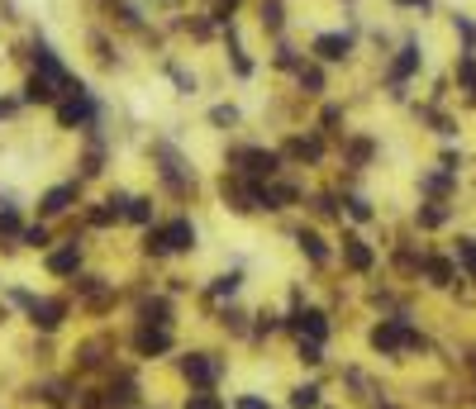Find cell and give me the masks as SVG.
<instances>
[{"label":"cell","instance_id":"f546056e","mask_svg":"<svg viewBox=\"0 0 476 409\" xmlns=\"http://www.w3.org/2000/svg\"><path fill=\"white\" fill-rule=\"evenodd\" d=\"M248 15H253V29L272 43L281 34H291V0H253L248 5Z\"/></svg>","mask_w":476,"mask_h":409},{"label":"cell","instance_id":"d6a6232c","mask_svg":"<svg viewBox=\"0 0 476 409\" xmlns=\"http://www.w3.org/2000/svg\"><path fill=\"white\" fill-rule=\"evenodd\" d=\"M15 96H19V105H25V110H53L57 96H62V86H53L48 77H38V72H19Z\"/></svg>","mask_w":476,"mask_h":409},{"label":"cell","instance_id":"836d02e7","mask_svg":"<svg viewBox=\"0 0 476 409\" xmlns=\"http://www.w3.org/2000/svg\"><path fill=\"white\" fill-rule=\"evenodd\" d=\"M420 281L429 286V291H452L462 281L458 276V262H452L448 252H433V248H424V262H420Z\"/></svg>","mask_w":476,"mask_h":409},{"label":"cell","instance_id":"d6986e66","mask_svg":"<svg viewBox=\"0 0 476 409\" xmlns=\"http://www.w3.org/2000/svg\"><path fill=\"white\" fill-rule=\"evenodd\" d=\"M281 329L291 338H309V343H324L334 338V319H329V310L319 305H300V310H281Z\"/></svg>","mask_w":476,"mask_h":409},{"label":"cell","instance_id":"bcb514c9","mask_svg":"<svg viewBox=\"0 0 476 409\" xmlns=\"http://www.w3.org/2000/svg\"><path fill=\"white\" fill-rule=\"evenodd\" d=\"M53 243H57V224H48V220H29L25 233H19V248H29V252H48Z\"/></svg>","mask_w":476,"mask_h":409},{"label":"cell","instance_id":"ee69618b","mask_svg":"<svg viewBox=\"0 0 476 409\" xmlns=\"http://www.w3.org/2000/svg\"><path fill=\"white\" fill-rule=\"evenodd\" d=\"M415 119L429 124L439 138H458V119L443 115V105H433V100H420V105H415Z\"/></svg>","mask_w":476,"mask_h":409},{"label":"cell","instance_id":"6da1fadb","mask_svg":"<svg viewBox=\"0 0 476 409\" xmlns=\"http://www.w3.org/2000/svg\"><path fill=\"white\" fill-rule=\"evenodd\" d=\"M148 167H153V186L162 200L172 205H196L200 200V171L191 162V153L172 138V134H153L148 138Z\"/></svg>","mask_w":476,"mask_h":409},{"label":"cell","instance_id":"681fc988","mask_svg":"<svg viewBox=\"0 0 476 409\" xmlns=\"http://www.w3.org/2000/svg\"><path fill=\"white\" fill-rule=\"evenodd\" d=\"M452 262H458V276H467V281H476V239L471 233H458V239H452Z\"/></svg>","mask_w":476,"mask_h":409},{"label":"cell","instance_id":"6f0895ef","mask_svg":"<svg viewBox=\"0 0 476 409\" xmlns=\"http://www.w3.org/2000/svg\"><path fill=\"white\" fill-rule=\"evenodd\" d=\"M390 10H405V15H433V10H439V5H433V0H390Z\"/></svg>","mask_w":476,"mask_h":409},{"label":"cell","instance_id":"30bf717a","mask_svg":"<svg viewBox=\"0 0 476 409\" xmlns=\"http://www.w3.org/2000/svg\"><path fill=\"white\" fill-rule=\"evenodd\" d=\"M81 48H86V57H91V67L100 72V77H119V72H129V43H124L119 34H110L106 25H86V34H81Z\"/></svg>","mask_w":476,"mask_h":409},{"label":"cell","instance_id":"2e32d148","mask_svg":"<svg viewBox=\"0 0 476 409\" xmlns=\"http://www.w3.org/2000/svg\"><path fill=\"white\" fill-rule=\"evenodd\" d=\"M258 186L262 181H248V177H238V171H224L219 167L215 196H219V205L229 210L234 220H258Z\"/></svg>","mask_w":476,"mask_h":409},{"label":"cell","instance_id":"9f6ffc18","mask_svg":"<svg viewBox=\"0 0 476 409\" xmlns=\"http://www.w3.org/2000/svg\"><path fill=\"white\" fill-rule=\"evenodd\" d=\"M229 409H277V404L267 400V395H258V391H248V395H234Z\"/></svg>","mask_w":476,"mask_h":409},{"label":"cell","instance_id":"f1b7e54d","mask_svg":"<svg viewBox=\"0 0 476 409\" xmlns=\"http://www.w3.org/2000/svg\"><path fill=\"white\" fill-rule=\"evenodd\" d=\"M309 53H305V43L296 38V34H281V38H272V43H267V72H272V77H281V81H291L296 72H300V62H305Z\"/></svg>","mask_w":476,"mask_h":409},{"label":"cell","instance_id":"b9f144b4","mask_svg":"<svg viewBox=\"0 0 476 409\" xmlns=\"http://www.w3.org/2000/svg\"><path fill=\"white\" fill-rule=\"evenodd\" d=\"M277 333H286L281 329V310H253V329H248V348H262V343H272Z\"/></svg>","mask_w":476,"mask_h":409},{"label":"cell","instance_id":"9c48e42d","mask_svg":"<svg viewBox=\"0 0 476 409\" xmlns=\"http://www.w3.org/2000/svg\"><path fill=\"white\" fill-rule=\"evenodd\" d=\"M67 295H72V305L81 310V314H91V319H106V314H115V305H119V286H115V276H106V271H81V276H72L67 281Z\"/></svg>","mask_w":476,"mask_h":409},{"label":"cell","instance_id":"3957f363","mask_svg":"<svg viewBox=\"0 0 476 409\" xmlns=\"http://www.w3.org/2000/svg\"><path fill=\"white\" fill-rule=\"evenodd\" d=\"M219 162H224V171H238V177H248V181H272V177H281V171H291L286 158L277 153V143L248 138V134H234L229 143H224Z\"/></svg>","mask_w":476,"mask_h":409},{"label":"cell","instance_id":"83f0119b","mask_svg":"<svg viewBox=\"0 0 476 409\" xmlns=\"http://www.w3.org/2000/svg\"><path fill=\"white\" fill-rule=\"evenodd\" d=\"M286 233H291V243H296V252L305 257V262L309 267H315V271H324V267H334V243H329L324 239V229L319 224H291V229H286Z\"/></svg>","mask_w":476,"mask_h":409},{"label":"cell","instance_id":"5b68a950","mask_svg":"<svg viewBox=\"0 0 476 409\" xmlns=\"http://www.w3.org/2000/svg\"><path fill=\"white\" fill-rule=\"evenodd\" d=\"M277 153L286 158L291 171H319V167H329V158H334V143H329L315 124H296V128H281Z\"/></svg>","mask_w":476,"mask_h":409},{"label":"cell","instance_id":"4dcf8cb0","mask_svg":"<svg viewBox=\"0 0 476 409\" xmlns=\"http://www.w3.org/2000/svg\"><path fill=\"white\" fill-rule=\"evenodd\" d=\"M305 220L309 224H343V190L339 186H315V190H305Z\"/></svg>","mask_w":476,"mask_h":409},{"label":"cell","instance_id":"5bb4252c","mask_svg":"<svg viewBox=\"0 0 476 409\" xmlns=\"http://www.w3.org/2000/svg\"><path fill=\"white\" fill-rule=\"evenodd\" d=\"M219 57H224V72H229L238 86L258 81V72H262V57L248 48V34H243L238 19H234V25H224V34H219Z\"/></svg>","mask_w":476,"mask_h":409},{"label":"cell","instance_id":"e575fe53","mask_svg":"<svg viewBox=\"0 0 476 409\" xmlns=\"http://www.w3.org/2000/svg\"><path fill=\"white\" fill-rule=\"evenodd\" d=\"M162 214H157V196L153 190H129V200H124V210H119V224H129V229H148V224H157Z\"/></svg>","mask_w":476,"mask_h":409},{"label":"cell","instance_id":"4316f807","mask_svg":"<svg viewBox=\"0 0 476 409\" xmlns=\"http://www.w3.org/2000/svg\"><path fill=\"white\" fill-rule=\"evenodd\" d=\"M334 153H339L343 171H367L371 162H377L381 143H377V134H367V128H348V134L334 143Z\"/></svg>","mask_w":476,"mask_h":409},{"label":"cell","instance_id":"ba28073f","mask_svg":"<svg viewBox=\"0 0 476 409\" xmlns=\"http://www.w3.org/2000/svg\"><path fill=\"white\" fill-rule=\"evenodd\" d=\"M177 376L186 391H219L224 376H229V357L215 348H186L177 353Z\"/></svg>","mask_w":476,"mask_h":409},{"label":"cell","instance_id":"52a82bcc","mask_svg":"<svg viewBox=\"0 0 476 409\" xmlns=\"http://www.w3.org/2000/svg\"><path fill=\"white\" fill-rule=\"evenodd\" d=\"M367 348L377 353V357H410V353H420L424 348V333L415 329V319H410L405 310L400 314H381L377 324L367 329Z\"/></svg>","mask_w":476,"mask_h":409},{"label":"cell","instance_id":"8992f818","mask_svg":"<svg viewBox=\"0 0 476 409\" xmlns=\"http://www.w3.org/2000/svg\"><path fill=\"white\" fill-rule=\"evenodd\" d=\"M358 43H362V19H358V10H348V25L343 29H315L309 34V43H305V53L319 62V67H348V62L358 57Z\"/></svg>","mask_w":476,"mask_h":409},{"label":"cell","instance_id":"d590c367","mask_svg":"<svg viewBox=\"0 0 476 409\" xmlns=\"http://www.w3.org/2000/svg\"><path fill=\"white\" fill-rule=\"evenodd\" d=\"M309 124H315L329 143H339V138L348 134V105L329 96V100H319V105H315V119H309Z\"/></svg>","mask_w":476,"mask_h":409},{"label":"cell","instance_id":"91938a15","mask_svg":"<svg viewBox=\"0 0 476 409\" xmlns=\"http://www.w3.org/2000/svg\"><path fill=\"white\" fill-rule=\"evenodd\" d=\"M0 210H19V196H15V190H0Z\"/></svg>","mask_w":476,"mask_h":409},{"label":"cell","instance_id":"11a10c76","mask_svg":"<svg viewBox=\"0 0 476 409\" xmlns=\"http://www.w3.org/2000/svg\"><path fill=\"white\" fill-rule=\"evenodd\" d=\"M19 115H25V105H19V96H15V91H0V128H5V124H15Z\"/></svg>","mask_w":476,"mask_h":409},{"label":"cell","instance_id":"277c9868","mask_svg":"<svg viewBox=\"0 0 476 409\" xmlns=\"http://www.w3.org/2000/svg\"><path fill=\"white\" fill-rule=\"evenodd\" d=\"M381 62H386V67H381V91H386V100L405 105L410 100V86H415L420 72H424V43H420V34H405Z\"/></svg>","mask_w":476,"mask_h":409},{"label":"cell","instance_id":"cb8c5ba5","mask_svg":"<svg viewBox=\"0 0 476 409\" xmlns=\"http://www.w3.org/2000/svg\"><path fill=\"white\" fill-rule=\"evenodd\" d=\"M286 86H291V96H296L300 105H319V100L334 96V72L319 67L315 57H305V62H300V72L286 81Z\"/></svg>","mask_w":476,"mask_h":409},{"label":"cell","instance_id":"c3c4849f","mask_svg":"<svg viewBox=\"0 0 476 409\" xmlns=\"http://www.w3.org/2000/svg\"><path fill=\"white\" fill-rule=\"evenodd\" d=\"M286 409H324V385L319 381H296L286 391Z\"/></svg>","mask_w":476,"mask_h":409},{"label":"cell","instance_id":"7dc6e473","mask_svg":"<svg viewBox=\"0 0 476 409\" xmlns=\"http://www.w3.org/2000/svg\"><path fill=\"white\" fill-rule=\"evenodd\" d=\"M343 220L348 224H377V205H371V196H362V190H343Z\"/></svg>","mask_w":476,"mask_h":409},{"label":"cell","instance_id":"4fadbf2b","mask_svg":"<svg viewBox=\"0 0 476 409\" xmlns=\"http://www.w3.org/2000/svg\"><path fill=\"white\" fill-rule=\"evenodd\" d=\"M153 229H157V239H162V252H167V262H177V257H196V252H200V224H196L191 210L162 214Z\"/></svg>","mask_w":476,"mask_h":409},{"label":"cell","instance_id":"ffe728a7","mask_svg":"<svg viewBox=\"0 0 476 409\" xmlns=\"http://www.w3.org/2000/svg\"><path fill=\"white\" fill-rule=\"evenodd\" d=\"M110 162H115V143H110V134H86V138L76 143V171H72V177L91 186V181L106 177Z\"/></svg>","mask_w":476,"mask_h":409},{"label":"cell","instance_id":"680465c9","mask_svg":"<svg viewBox=\"0 0 476 409\" xmlns=\"http://www.w3.org/2000/svg\"><path fill=\"white\" fill-rule=\"evenodd\" d=\"M462 162H467V158H462V148H443V153H439V167L452 171V177H462Z\"/></svg>","mask_w":476,"mask_h":409},{"label":"cell","instance_id":"f35d334b","mask_svg":"<svg viewBox=\"0 0 476 409\" xmlns=\"http://www.w3.org/2000/svg\"><path fill=\"white\" fill-rule=\"evenodd\" d=\"M215 324L224 338H234V343H248V329H253V310H243L238 300H229V305H215Z\"/></svg>","mask_w":476,"mask_h":409},{"label":"cell","instance_id":"f907efd6","mask_svg":"<svg viewBox=\"0 0 476 409\" xmlns=\"http://www.w3.org/2000/svg\"><path fill=\"white\" fill-rule=\"evenodd\" d=\"M191 5H205V10L219 19V25H234L238 15H248V5H253V0H191Z\"/></svg>","mask_w":476,"mask_h":409},{"label":"cell","instance_id":"603a6c76","mask_svg":"<svg viewBox=\"0 0 476 409\" xmlns=\"http://www.w3.org/2000/svg\"><path fill=\"white\" fill-rule=\"evenodd\" d=\"M153 67H157V77H162V81L172 86V96H181V100H196V96L205 91L200 72H196L191 62H186V57L177 53V48H172V53H162V57L153 62Z\"/></svg>","mask_w":476,"mask_h":409},{"label":"cell","instance_id":"8fae6325","mask_svg":"<svg viewBox=\"0 0 476 409\" xmlns=\"http://www.w3.org/2000/svg\"><path fill=\"white\" fill-rule=\"evenodd\" d=\"M86 239L91 233L81 224H72V233H57V243L44 252V271L53 281H72V276L86 271Z\"/></svg>","mask_w":476,"mask_h":409},{"label":"cell","instance_id":"7a4b0ae2","mask_svg":"<svg viewBox=\"0 0 476 409\" xmlns=\"http://www.w3.org/2000/svg\"><path fill=\"white\" fill-rule=\"evenodd\" d=\"M53 128L57 134H72V138H86V134H110V100L96 91L86 77H72V86L57 96L53 105Z\"/></svg>","mask_w":476,"mask_h":409},{"label":"cell","instance_id":"44dd1931","mask_svg":"<svg viewBox=\"0 0 476 409\" xmlns=\"http://www.w3.org/2000/svg\"><path fill=\"white\" fill-rule=\"evenodd\" d=\"M129 353H134V362H162V357H177V329L134 324V329H129Z\"/></svg>","mask_w":476,"mask_h":409},{"label":"cell","instance_id":"7402d4cb","mask_svg":"<svg viewBox=\"0 0 476 409\" xmlns=\"http://www.w3.org/2000/svg\"><path fill=\"white\" fill-rule=\"evenodd\" d=\"M100 395H106V409H143V381L134 367H115L110 376H100Z\"/></svg>","mask_w":476,"mask_h":409},{"label":"cell","instance_id":"74e56055","mask_svg":"<svg viewBox=\"0 0 476 409\" xmlns=\"http://www.w3.org/2000/svg\"><path fill=\"white\" fill-rule=\"evenodd\" d=\"M205 128H210V134H224V138H234L238 128H243V105L238 100H215L210 110H205Z\"/></svg>","mask_w":476,"mask_h":409},{"label":"cell","instance_id":"7c38bea8","mask_svg":"<svg viewBox=\"0 0 476 409\" xmlns=\"http://www.w3.org/2000/svg\"><path fill=\"white\" fill-rule=\"evenodd\" d=\"M81 200H86V181L62 177V181H53V186L38 190V200H34V220L62 224V220H72V214L81 210Z\"/></svg>","mask_w":476,"mask_h":409},{"label":"cell","instance_id":"816d5d0a","mask_svg":"<svg viewBox=\"0 0 476 409\" xmlns=\"http://www.w3.org/2000/svg\"><path fill=\"white\" fill-rule=\"evenodd\" d=\"M296 362H300V367L305 372H319L324 367V343H309V338H296Z\"/></svg>","mask_w":476,"mask_h":409},{"label":"cell","instance_id":"8d00e7d4","mask_svg":"<svg viewBox=\"0 0 476 409\" xmlns=\"http://www.w3.org/2000/svg\"><path fill=\"white\" fill-rule=\"evenodd\" d=\"M81 229H86V233H110V229H119V205H110L106 196H100V200H81Z\"/></svg>","mask_w":476,"mask_h":409},{"label":"cell","instance_id":"db71d44e","mask_svg":"<svg viewBox=\"0 0 476 409\" xmlns=\"http://www.w3.org/2000/svg\"><path fill=\"white\" fill-rule=\"evenodd\" d=\"M452 34H458L462 48L476 53V19H471V15H452Z\"/></svg>","mask_w":476,"mask_h":409},{"label":"cell","instance_id":"60d3db41","mask_svg":"<svg viewBox=\"0 0 476 409\" xmlns=\"http://www.w3.org/2000/svg\"><path fill=\"white\" fill-rule=\"evenodd\" d=\"M452 86L462 91L467 105H476V53L471 48H458V57H452Z\"/></svg>","mask_w":476,"mask_h":409},{"label":"cell","instance_id":"e0dca14e","mask_svg":"<svg viewBox=\"0 0 476 409\" xmlns=\"http://www.w3.org/2000/svg\"><path fill=\"white\" fill-rule=\"evenodd\" d=\"M72 314H76V305H72V295H67V291H57V295H34V305L25 310L29 329H34V333H44V338H53V333L67 329V319H72Z\"/></svg>","mask_w":476,"mask_h":409},{"label":"cell","instance_id":"7bdbcfd3","mask_svg":"<svg viewBox=\"0 0 476 409\" xmlns=\"http://www.w3.org/2000/svg\"><path fill=\"white\" fill-rule=\"evenodd\" d=\"M448 224H452V205L448 200H424V205H415V229L420 233H439Z\"/></svg>","mask_w":476,"mask_h":409},{"label":"cell","instance_id":"d4e9b609","mask_svg":"<svg viewBox=\"0 0 476 409\" xmlns=\"http://www.w3.org/2000/svg\"><path fill=\"white\" fill-rule=\"evenodd\" d=\"M177 319H181V310H177V295H167L162 286H153V291H138V300H134V324L177 329Z\"/></svg>","mask_w":476,"mask_h":409},{"label":"cell","instance_id":"f6af8a7d","mask_svg":"<svg viewBox=\"0 0 476 409\" xmlns=\"http://www.w3.org/2000/svg\"><path fill=\"white\" fill-rule=\"evenodd\" d=\"M25 205H19V210H0V252H19V233H25Z\"/></svg>","mask_w":476,"mask_h":409},{"label":"cell","instance_id":"ab89813d","mask_svg":"<svg viewBox=\"0 0 476 409\" xmlns=\"http://www.w3.org/2000/svg\"><path fill=\"white\" fill-rule=\"evenodd\" d=\"M420 196L424 200H452L458 196V177L443 167H429V171H420Z\"/></svg>","mask_w":476,"mask_h":409},{"label":"cell","instance_id":"ac0fdd59","mask_svg":"<svg viewBox=\"0 0 476 409\" xmlns=\"http://www.w3.org/2000/svg\"><path fill=\"white\" fill-rule=\"evenodd\" d=\"M115 348H119V343H115L110 333H91V338H81V343H76V353H72L76 376H110V372H115Z\"/></svg>","mask_w":476,"mask_h":409},{"label":"cell","instance_id":"9a60e30c","mask_svg":"<svg viewBox=\"0 0 476 409\" xmlns=\"http://www.w3.org/2000/svg\"><path fill=\"white\" fill-rule=\"evenodd\" d=\"M305 177L300 171H281V177H272V181H262L258 186V214H291V210H300V200H305Z\"/></svg>","mask_w":476,"mask_h":409},{"label":"cell","instance_id":"f5cc1de1","mask_svg":"<svg viewBox=\"0 0 476 409\" xmlns=\"http://www.w3.org/2000/svg\"><path fill=\"white\" fill-rule=\"evenodd\" d=\"M181 409H229V400H224L219 391H186Z\"/></svg>","mask_w":476,"mask_h":409},{"label":"cell","instance_id":"1f68e13d","mask_svg":"<svg viewBox=\"0 0 476 409\" xmlns=\"http://www.w3.org/2000/svg\"><path fill=\"white\" fill-rule=\"evenodd\" d=\"M243 286H248V271H243V267H224V271H215L210 281L200 286L205 310H215V305H229V300H238V295H243Z\"/></svg>","mask_w":476,"mask_h":409},{"label":"cell","instance_id":"484cf974","mask_svg":"<svg viewBox=\"0 0 476 409\" xmlns=\"http://www.w3.org/2000/svg\"><path fill=\"white\" fill-rule=\"evenodd\" d=\"M334 257L343 262L348 276H371V271H377V262H381V252L371 248L358 229H343V239L334 243Z\"/></svg>","mask_w":476,"mask_h":409}]
</instances>
